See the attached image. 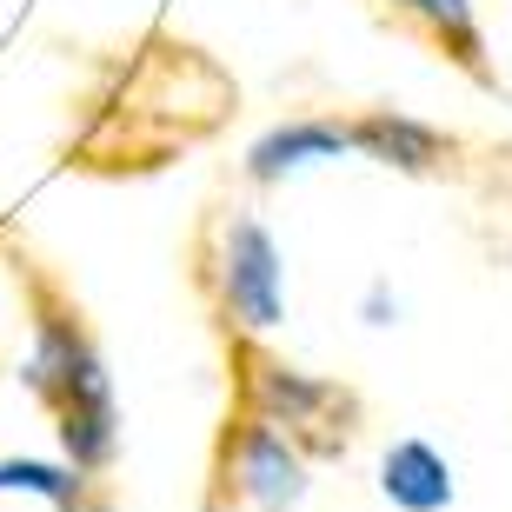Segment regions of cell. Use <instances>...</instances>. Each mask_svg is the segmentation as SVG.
I'll use <instances>...</instances> for the list:
<instances>
[{
    "instance_id": "1",
    "label": "cell",
    "mask_w": 512,
    "mask_h": 512,
    "mask_svg": "<svg viewBox=\"0 0 512 512\" xmlns=\"http://www.w3.org/2000/svg\"><path fill=\"white\" fill-rule=\"evenodd\" d=\"M20 380L54 406L60 446H67V459H74L80 473L114 466V453H120V399H114V380H107L94 340H87L74 320H60V313L34 320V346H27Z\"/></svg>"
},
{
    "instance_id": "2",
    "label": "cell",
    "mask_w": 512,
    "mask_h": 512,
    "mask_svg": "<svg viewBox=\"0 0 512 512\" xmlns=\"http://www.w3.org/2000/svg\"><path fill=\"white\" fill-rule=\"evenodd\" d=\"M213 293H220V313H227L233 333H273L286 320V260L280 240L266 220L253 213H227L220 227V253H213Z\"/></svg>"
},
{
    "instance_id": "3",
    "label": "cell",
    "mask_w": 512,
    "mask_h": 512,
    "mask_svg": "<svg viewBox=\"0 0 512 512\" xmlns=\"http://www.w3.org/2000/svg\"><path fill=\"white\" fill-rule=\"evenodd\" d=\"M227 486L253 512H293L306 499V486H313V466H306L300 439L286 433V426L247 413L227 433Z\"/></svg>"
},
{
    "instance_id": "4",
    "label": "cell",
    "mask_w": 512,
    "mask_h": 512,
    "mask_svg": "<svg viewBox=\"0 0 512 512\" xmlns=\"http://www.w3.org/2000/svg\"><path fill=\"white\" fill-rule=\"evenodd\" d=\"M247 413L273 419L286 433H320L333 419H353V393H340L333 380L306 373V366H286L273 353H247Z\"/></svg>"
},
{
    "instance_id": "5",
    "label": "cell",
    "mask_w": 512,
    "mask_h": 512,
    "mask_svg": "<svg viewBox=\"0 0 512 512\" xmlns=\"http://www.w3.org/2000/svg\"><path fill=\"white\" fill-rule=\"evenodd\" d=\"M346 153H353V127H346V120L300 114V120L266 127L260 140L247 147V180H253V187H286L293 173L333 167V160H346Z\"/></svg>"
},
{
    "instance_id": "6",
    "label": "cell",
    "mask_w": 512,
    "mask_h": 512,
    "mask_svg": "<svg viewBox=\"0 0 512 512\" xmlns=\"http://www.w3.org/2000/svg\"><path fill=\"white\" fill-rule=\"evenodd\" d=\"M373 486H380V499L393 512H453V499H459L453 459L419 433H399L386 446L380 466H373Z\"/></svg>"
},
{
    "instance_id": "7",
    "label": "cell",
    "mask_w": 512,
    "mask_h": 512,
    "mask_svg": "<svg viewBox=\"0 0 512 512\" xmlns=\"http://www.w3.org/2000/svg\"><path fill=\"white\" fill-rule=\"evenodd\" d=\"M346 127H353V153H366V160H380L393 173H439L453 160V140L433 120L399 114V107H373V114L346 120Z\"/></svg>"
},
{
    "instance_id": "8",
    "label": "cell",
    "mask_w": 512,
    "mask_h": 512,
    "mask_svg": "<svg viewBox=\"0 0 512 512\" xmlns=\"http://www.w3.org/2000/svg\"><path fill=\"white\" fill-rule=\"evenodd\" d=\"M386 7L419 20L466 74H486V40H479V7L473 0H386Z\"/></svg>"
},
{
    "instance_id": "9",
    "label": "cell",
    "mask_w": 512,
    "mask_h": 512,
    "mask_svg": "<svg viewBox=\"0 0 512 512\" xmlns=\"http://www.w3.org/2000/svg\"><path fill=\"white\" fill-rule=\"evenodd\" d=\"M87 479L74 459H0V493H27L54 512H87Z\"/></svg>"
},
{
    "instance_id": "10",
    "label": "cell",
    "mask_w": 512,
    "mask_h": 512,
    "mask_svg": "<svg viewBox=\"0 0 512 512\" xmlns=\"http://www.w3.org/2000/svg\"><path fill=\"white\" fill-rule=\"evenodd\" d=\"M360 320L366 326H393L399 320V293H393V280H373L360 293Z\"/></svg>"
}]
</instances>
